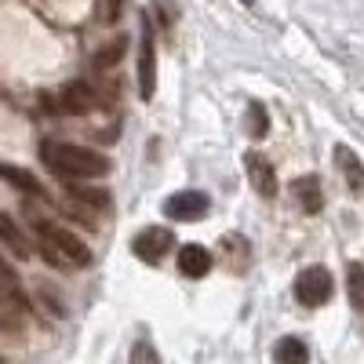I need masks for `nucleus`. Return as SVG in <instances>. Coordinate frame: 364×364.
<instances>
[{
    "instance_id": "nucleus-1",
    "label": "nucleus",
    "mask_w": 364,
    "mask_h": 364,
    "mask_svg": "<svg viewBox=\"0 0 364 364\" xmlns=\"http://www.w3.org/2000/svg\"><path fill=\"white\" fill-rule=\"evenodd\" d=\"M41 161L66 178H102L109 175V161L102 154L87 146H73V142H58V139H44L41 142Z\"/></svg>"
},
{
    "instance_id": "nucleus-2",
    "label": "nucleus",
    "mask_w": 364,
    "mask_h": 364,
    "mask_svg": "<svg viewBox=\"0 0 364 364\" xmlns=\"http://www.w3.org/2000/svg\"><path fill=\"white\" fill-rule=\"evenodd\" d=\"M33 233L41 237V255L51 266H91V248L66 226L51 219H33Z\"/></svg>"
},
{
    "instance_id": "nucleus-3",
    "label": "nucleus",
    "mask_w": 364,
    "mask_h": 364,
    "mask_svg": "<svg viewBox=\"0 0 364 364\" xmlns=\"http://www.w3.org/2000/svg\"><path fill=\"white\" fill-rule=\"evenodd\" d=\"M331 291H336V281H331L328 266H306L295 277V299H299V306H306V310L324 306L331 299Z\"/></svg>"
},
{
    "instance_id": "nucleus-4",
    "label": "nucleus",
    "mask_w": 364,
    "mask_h": 364,
    "mask_svg": "<svg viewBox=\"0 0 364 364\" xmlns=\"http://www.w3.org/2000/svg\"><path fill=\"white\" fill-rule=\"evenodd\" d=\"M157 91V44H154V26L149 15H142V41H139V95L149 102Z\"/></svg>"
},
{
    "instance_id": "nucleus-5",
    "label": "nucleus",
    "mask_w": 364,
    "mask_h": 364,
    "mask_svg": "<svg viewBox=\"0 0 364 364\" xmlns=\"http://www.w3.org/2000/svg\"><path fill=\"white\" fill-rule=\"evenodd\" d=\"M171 248H175V237H171V230H164V226H146V230L135 233V240H132V252H135L142 262H161Z\"/></svg>"
},
{
    "instance_id": "nucleus-6",
    "label": "nucleus",
    "mask_w": 364,
    "mask_h": 364,
    "mask_svg": "<svg viewBox=\"0 0 364 364\" xmlns=\"http://www.w3.org/2000/svg\"><path fill=\"white\" fill-rule=\"evenodd\" d=\"M204 211H208V193L200 190H178L175 197L164 200V215L175 223H197Z\"/></svg>"
},
{
    "instance_id": "nucleus-7",
    "label": "nucleus",
    "mask_w": 364,
    "mask_h": 364,
    "mask_svg": "<svg viewBox=\"0 0 364 364\" xmlns=\"http://www.w3.org/2000/svg\"><path fill=\"white\" fill-rule=\"evenodd\" d=\"M95 102H99L95 87L84 84V80H73V84H66L63 91H58V109L70 113V117H84V113H91V109H95Z\"/></svg>"
},
{
    "instance_id": "nucleus-8",
    "label": "nucleus",
    "mask_w": 364,
    "mask_h": 364,
    "mask_svg": "<svg viewBox=\"0 0 364 364\" xmlns=\"http://www.w3.org/2000/svg\"><path fill=\"white\" fill-rule=\"evenodd\" d=\"M245 168H248V178H252V186H255L259 197H266V200L277 197V171H273V164L262 154H248Z\"/></svg>"
},
{
    "instance_id": "nucleus-9",
    "label": "nucleus",
    "mask_w": 364,
    "mask_h": 364,
    "mask_svg": "<svg viewBox=\"0 0 364 364\" xmlns=\"http://www.w3.org/2000/svg\"><path fill=\"white\" fill-rule=\"evenodd\" d=\"M208 269H211V252L204 245H182L178 248V273L182 277L200 281V277H208Z\"/></svg>"
},
{
    "instance_id": "nucleus-10",
    "label": "nucleus",
    "mask_w": 364,
    "mask_h": 364,
    "mask_svg": "<svg viewBox=\"0 0 364 364\" xmlns=\"http://www.w3.org/2000/svg\"><path fill=\"white\" fill-rule=\"evenodd\" d=\"M0 248L11 252L15 259H29V255H33V245H29V237L22 233V226H18L11 215H4V211H0Z\"/></svg>"
},
{
    "instance_id": "nucleus-11",
    "label": "nucleus",
    "mask_w": 364,
    "mask_h": 364,
    "mask_svg": "<svg viewBox=\"0 0 364 364\" xmlns=\"http://www.w3.org/2000/svg\"><path fill=\"white\" fill-rule=\"evenodd\" d=\"M336 164H339V171H343V178H346V186H350V193L353 197H364V164H360V157L353 154L350 146H336Z\"/></svg>"
},
{
    "instance_id": "nucleus-12",
    "label": "nucleus",
    "mask_w": 364,
    "mask_h": 364,
    "mask_svg": "<svg viewBox=\"0 0 364 364\" xmlns=\"http://www.w3.org/2000/svg\"><path fill=\"white\" fill-rule=\"evenodd\" d=\"M291 193H295L299 208L306 211V215H317V211L324 208V190H321V178H317V175H302V178H295Z\"/></svg>"
},
{
    "instance_id": "nucleus-13",
    "label": "nucleus",
    "mask_w": 364,
    "mask_h": 364,
    "mask_svg": "<svg viewBox=\"0 0 364 364\" xmlns=\"http://www.w3.org/2000/svg\"><path fill=\"white\" fill-rule=\"evenodd\" d=\"M273 360L277 364H310V346L299 336H284V339H277V346H273Z\"/></svg>"
},
{
    "instance_id": "nucleus-14",
    "label": "nucleus",
    "mask_w": 364,
    "mask_h": 364,
    "mask_svg": "<svg viewBox=\"0 0 364 364\" xmlns=\"http://www.w3.org/2000/svg\"><path fill=\"white\" fill-rule=\"evenodd\" d=\"M0 178L15 186L18 193H33V197H44V186L33 171H22V168H11V164H0Z\"/></svg>"
},
{
    "instance_id": "nucleus-15",
    "label": "nucleus",
    "mask_w": 364,
    "mask_h": 364,
    "mask_svg": "<svg viewBox=\"0 0 364 364\" xmlns=\"http://www.w3.org/2000/svg\"><path fill=\"white\" fill-rule=\"evenodd\" d=\"M346 295H350V306L364 314V262L346 266Z\"/></svg>"
},
{
    "instance_id": "nucleus-16",
    "label": "nucleus",
    "mask_w": 364,
    "mask_h": 364,
    "mask_svg": "<svg viewBox=\"0 0 364 364\" xmlns=\"http://www.w3.org/2000/svg\"><path fill=\"white\" fill-rule=\"evenodd\" d=\"M70 197L80 200V204H87V208H95V211H109V204H113L109 190H102V186H73Z\"/></svg>"
},
{
    "instance_id": "nucleus-17",
    "label": "nucleus",
    "mask_w": 364,
    "mask_h": 364,
    "mask_svg": "<svg viewBox=\"0 0 364 364\" xmlns=\"http://www.w3.org/2000/svg\"><path fill=\"white\" fill-rule=\"evenodd\" d=\"M124 51H128V41L124 37H117V41H109L99 55H95V70H113L120 58H124Z\"/></svg>"
},
{
    "instance_id": "nucleus-18",
    "label": "nucleus",
    "mask_w": 364,
    "mask_h": 364,
    "mask_svg": "<svg viewBox=\"0 0 364 364\" xmlns=\"http://www.w3.org/2000/svg\"><path fill=\"white\" fill-rule=\"evenodd\" d=\"M248 135L252 139H266L269 135V113L262 102H248Z\"/></svg>"
},
{
    "instance_id": "nucleus-19",
    "label": "nucleus",
    "mask_w": 364,
    "mask_h": 364,
    "mask_svg": "<svg viewBox=\"0 0 364 364\" xmlns=\"http://www.w3.org/2000/svg\"><path fill=\"white\" fill-rule=\"evenodd\" d=\"M132 364H161L157 346L149 343V339H139V343L132 346Z\"/></svg>"
},
{
    "instance_id": "nucleus-20",
    "label": "nucleus",
    "mask_w": 364,
    "mask_h": 364,
    "mask_svg": "<svg viewBox=\"0 0 364 364\" xmlns=\"http://www.w3.org/2000/svg\"><path fill=\"white\" fill-rule=\"evenodd\" d=\"M0 288H4V291H15V288H18V273H15V266L8 262L4 248H0Z\"/></svg>"
},
{
    "instance_id": "nucleus-21",
    "label": "nucleus",
    "mask_w": 364,
    "mask_h": 364,
    "mask_svg": "<svg viewBox=\"0 0 364 364\" xmlns=\"http://www.w3.org/2000/svg\"><path fill=\"white\" fill-rule=\"evenodd\" d=\"M240 4H245V8H252V4H255V0H240Z\"/></svg>"
},
{
    "instance_id": "nucleus-22",
    "label": "nucleus",
    "mask_w": 364,
    "mask_h": 364,
    "mask_svg": "<svg viewBox=\"0 0 364 364\" xmlns=\"http://www.w3.org/2000/svg\"><path fill=\"white\" fill-rule=\"evenodd\" d=\"M117 4H120V0H109V8H113V11H117Z\"/></svg>"
}]
</instances>
